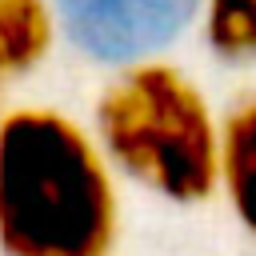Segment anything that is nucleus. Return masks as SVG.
I'll use <instances>...</instances> for the list:
<instances>
[{
    "mask_svg": "<svg viewBox=\"0 0 256 256\" xmlns=\"http://www.w3.org/2000/svg\"><path fill=\"white\" fill-rule=\"evenodd\" d=\"M116 192L96 144L52 108L0 120V248L8 256H108Z\"/></svg>",
    "mask_w": 256,
    "mask_h": 256,
    "instance_id": "nucleus-1",
    "label": "nucleus"
},
{
    "mask_svg": "<svg viewBox=\"0 0 256 256\" xmlns=\"http://www.w3.org/2000/svg\"><path fill=\"white\" fill-rule=\"evenodd\" d=\"M108 156L172 200H204L220 180V136L200 92L168 64L128 68L96 104Z\"/></svg>",
    "mask_w": 256,
    "mask_h": 256,
    "instance_id": "nucleus-2",
    "label": "nucleus"
},
{
    "mask_svg": "<svg viewBox=\"0 0 256 256\" xmlns=\"http://www.w3.org/2000/svg\"><path fill=\"white\" fill-rule=\"evenodd\" d=\"M68 36L96 60L132 64L172 44L200 0H56Z\"/></svg>",
    "mask_w": 256,
    "mask_h": 256,
    "instance_id": "nucleus-3",
    "label": "nucleus"
},
{
    "mask_svg": "<svg viewBox=\"0 0 256 256\" xmlns=\"http://www.w3.org/2000/svg\"><path fill=\"white\" fill-rule=\"evenodd\" d=\"M220 180L248 232H256V96L232 108L220 132Z\"/></svg>",
    "mask_w": 256,
    "mask_h": 256,
    "instance_id": "nucleus-4",
    "label": "nucleus"
},
{
    "mask_svg": "<svg viewBox=\"0 0 256 256\" xmlns=\"http://www.w3.org/2000/svg\"><path fill=\"white\" fill-rule=\"evenodd\" d=\"M52 32L48 0H0V56L8 72L36 68L52 48Z\"/></svg>",
    "mask_w": 256,
    "mask_h": 256,
    "instance_id": "nucleus-5",
    "label": "nucleus"
},
{
    "mask_svg": "<svg viewBox=\"0 0 256 256\" xmlns=\"http://www.w3.org/2000/svg\"><path fill=\"white\" fill-rule=\"evenodd\" d=\"M204 32L216 56L252 60L256 56V0H208Z\"/></svg>",
    "mask_w": 256,
    "mask_h": 256,
    "instance_id": "nucleus-6",
    "label": "nucleus"
}]
</instances>
